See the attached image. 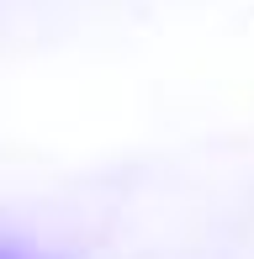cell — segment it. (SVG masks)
<instances>
[{"label": "cell", "mask_w": 254, "mask_h": 259, "mask_svg": "<svg viewBox=\"0 0 254 259\" xmlns=\"http://www.w3.org/2000/svg\"><path fill=\"white\" fill-rule=\"evenodd\" d=\"M0 259H16V254H0Z\"/></svg>", "instance_id": "obj_1"}]
</instances>
